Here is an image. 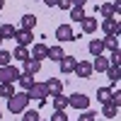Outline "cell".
<instances>
[{
	"label": "cell",
	"mask_w": 121,
	"mask_h": 121,
	"mask_svg": "<svg viewBox=\"0 0 121 121\" xmlns=\"http://www.w3.org/2000/svg\"><path fill=\"white\" fill-rule=\"evenodd\" d=\"M29 107V95L27 92H15L12 97H7V109L12 114H22Z\"/></svg>",
	"instance_id": "6da1fadb"
},
{
	"label": "cell",
	"mask_w": 121,
	"mask_h": 121,
	"mask_svg": "<svg viewBox=\"0 0 121 121\" xmlns=\"http://www.w3.org/2000/svg\"><path fill=\"white\" fill-rule=\"evenodd\" d=\"M27 95H29V99H36V102H46V99H48L46 85L44 82H36V80H34V85L27 90Z\"/></svg>",
	"instance_id": "7a4b0ae2"
},
{
	"label": "cell",
	"mask_w": 121,
	"mask_h": 121,
	"mask_svg": "<svg viewBox=\"0 0 121 121\" xmlns=\"http://www.w3.org/2000/svg\"><path fill=\"white\" fill-rule=\"evenodd\" d=\"M68 107L78 109V112H82V109H90V97H87V95H82V92H75V95H70V97H68Z\"/></svg>",
	"instance_id": "3957f363"
},
{
	"label": "cell",
	"mask_w": 121,
	"mask_h": 121,
	"mask_svg": "<svg viewBox=\"0 0 121 121\" xmlns=\"http://www.w3.org/2000/svg\"><path fill=\"white\" fill-rule=\"evenodd\" d=\"M22 75L19 70L10 63V65H0V82H17V78Z\"/></svg>",
	"instance_id": "277c9868"
},
{
	"label": "cell",
	"mask_w": 121,
	"mask_h": 121,
	"mask_svg": "<svg viewBox=\"0 0 121 121\" xmlns=\"http://www.w3.org/2000/svg\"><path fill=\"white\" fill-rule=\"evenodd\" d=\"M97 10L102 12L104 19H107V17H119V12H121V0H114V3H102Z\"/></svg>",
	"instance_id": "5b68a950"
},
{
	"label": "cell",
	"mask_w": 121,
	"mask_h": 121,
	"mask_svg": "<svg viewBox=\"0 0 121 121\" xmlns=\"http://www.w3.org/2000/svg\"><path fill=\"white\" fill-rule=\"evenodd\" d=\"M56 39H58V44H68V41H75L73 27H70V24H58V27H56Z\"/></svg>",
	"instance_id": "8992f818"
},
{
	"label": "cell",
	"mask_w": 121,
	"mask_h": 121,
	"mask_svg": "<svg viewBox=\"0 0 121 121\" xmlns=\"http://www.w3.org/2000/svg\"><path fill=\"white\" fill-rule=\"evenodd\" d=\"M102 29L107 36H119L121 34V24H119V17H107L102 22Z\"/></svg>",
	"instance_id": "52a82bcc"
},
{
	"label": "cell",
	"mask_w": 121,
	"mask_h": 121,
	"mask_svg": "<svg viewBox=\"0 0 121 121\" xmlns=\"http://www.w3.org/2000/svg\"><path fill=\"white\" fill-rule=\"evenodd\" d=\"M73 73L78 75V78H82V80H87V78H92V60H78L75 63V70Z\"/></svg>",
	"instance_id": "ba28073f"
},
{
	"label": "cell",
	"mask_w": 121,
	"mask_h": 121,
	"mask_svg": "<svg viewBox=\"0 0 121 121\" xmlns=\"http://www.w3.org/2000/svg\"><path fill=\"white\" fill-rule=\"evenodd\" d=\"M12 39L17 41V46H29L34 41V32H29V29H17Z\"/></svg>",
	"instance_id": "9c48e42d"
},
{
	"label": "cell",
	"mask_w": 121,
	"mask_h": 121,
	"mask_svg": "<svg viewBox=\"0 0 121 121\" xmlns=\"http://www.w3.org/2000/svg\"><path fill=\"white\" fill-rule=\"evenodd\" d=\"M44 85H46V92H48V97H56V95H60V92H63V82H60L58 78H48Z\"/></svg>",
	"instance_id": "30bf717a"
},
{
	"label": "cell",
	"mask_w": 121,
	"mask_h": 121,
	"mask_svg": "<svg viewBox=\"0 0 121 121\" xmlns=\"http://www.w3.org/2000/svg\"><path fill=\"white\" fill-rule=\"evenodd\" d=\"M58 63H60V73H63V75H70V73L75 70V63H78V60H75L73 56H63Z\"/></svg>",
	"instance_id": "8fae6325"
},
{
	"label": "cell",
	"mask_w": 121,
	"mask_h": 121,
	"mask_svg": "<svg viewBox=\"0 0 121 121\" xmlns=\"http://www.w3.org/2000/svg\"><path fill=\"white\" fill-rule=\"evenodd\" d=\"M39 70H41V60H36V58L29 56V58L24 60V70H22V73H27V75H36Z\"/></svg>",
	"instance_id": "7c38bea8"
},
{
	"label": "cell",
	"mask_w": 121,
	"mask_h": 121,
	"mask_svg": "<svg viewBox=\"0 0 121 121\" xmlns=\"http://www.w3.org/2000/svg\"><path fill=\"white\" fill-rule=\"evenodd\" d=\"M80 24H82V34H95V29L99 27V22H97L95 17H90V15H85V19Z\"/></svg>",
	"instance_id": "4fadbf2b"
},
{
	"label": "cell",
	"mask_w": 121,
	"mask_h": 121,
	"mask_svg": "<svg viewBox=\"0 0 121 121\" xmlns=\"http://www.w3.org/2000/svg\"><path fill=\"white\" fill-rule=\"evenodd\" d=\"M63 56H65V51H63V46H60V44L48 46V53H46V58H51V60H56V63H58V60L63 58Z\"/></svg>",
	"instance_id": "5bb4252c"
},
{
	"label": "cell",
	"mask_w": 121,
	"mask_h": 121,
	"mask_svg": "<svg viewBox=\"0 0 121 121\" xmlns=\"http://www.w3.org/2000/svg\"><path fill=\"white\" fill-rule=\"evenodd\" d=\"M107 68H109V58H104V56H95V60H92V70H95V73H104Z\"/></svg>",
	"instance_id": "9a60e30c"
},
{
	"label": "cell",
	"mask_w": 121,
	"mask_h": 121,
	"mask_svg": "<svg viewBox=\"0 0 121 121\" xmlns=\"http://www.w3.org/2000/svg\"><path fill=\"white\" fill-rule=\"evenodd\" d=\"M87 51L92 53V58H95V56H102V53H104V44H102V39H92V41H90V46H87Z\"/></svg>",
	"instance_id": "2e32d148"
},
{
	"label": "cell",
	"mask_w": 121,
	"mask_h": 121,
	"mask_svg": "<svg viewBox=\"0 0 121 121\" xmlns=\"http://www.w3.org/2000/svg\"><path fill=\"white\" fill-rule=\"evenodd\" d=\"M46 53H48V46L39 41V44H34V51L29 53V56H32V58H36V60H41V58H46Z\"/></svg>",
	"instance_id": "e0dca14e"
},
{
	"label": "cell",
	"mask_w": 121,
	"mask_h": 121,
	"mask_svg": "<svg viewBox=\"0 0 121 121\" xmlns=\"http://www.w3.org/2000/svg\"><path fill=\"white\" fill-rule=\"evenodd\" d=\"M102 116H107V119L119 116V107H116V104H112V102H104V104H102Z\"/></svg>",
	"instance_id": "ac0fdd59"
},
{
	"label": "cell",
	"mask_w": 121,
	"mask_h": 121,
	"mask_svg": "<svg viewBox=\"0 0 121 121\" xmlns=\"http://www.w3.org/2000/svg\"><path fill=\"white\" fill-rule=\"evenodd\" d=\"M17 82H19V87H22V92H27V90L34 85V75H27V73H22V75L17 78Z\"/></svg>",
	"instance_id": "d6986e66"
},
{
	"label": "cell",
	"mask_w": 121,
	"mask_h": 121,
	"mask_svg": "<svg viewBox=\"0 0 121 121\" xmlns=\"http://www.w3.org/2000/svg\"><path fill=\"white\" fill-rule=\"evenodd\" d=\"M19 24H22V29H29V32H34V27H36V17H34V15H22Z\"/></svg>",
	"instance_id": "ffe728a7"
},
{
	"label": "cell",
	"mask_w": 121,
	"mask_h": 121,
	"mask_svg": "<svg viewBox=\"0 0 121 121\" xmlns=\"http://www.w3.org/2000/svg\"><path fill=\"white\" fill-rule=\"evenodd\" d=\"M104 73H107V78H109V80H112V85H116V82H119V78H121V70H119V65H109V68L104 70Z\"/></svg>",
	"instance_id": "44dd1931"
},
{
	"label": "cell",
	"mask_w": 121,
	"mask_h": 121,
	"mask_svg": "<svg viewBox=\"0 0 121 121\" xmlns=\"http://www.w3.org/2000/svg\"><path fill=\"white\" fill-rule=\"evenodd\" d=\"M68 12H70V19H73V22H82V19H85V7H70L68 10Z\"/></svg>",
	"instance_id": "7402d4cb"
},
{
	"label": "cell",
	"mask_w": 121,
	"mask_h": 121,
	"mask_svg": "<svg viewBox=\"0 0 121 121\" xmlns=\"http://www.w3.org/2000/svg\"><path fill=\"white\" fill-rule=\"evenodd\" d=\"M12 58H15V60H22V63H24V60L29 58V51H27V46H15V51H12Z\"/></svg>",
	"instance_id": "603a6c76"
},
{
	"label": "cell",
	"mask_w": 121,
	"mask_h": 121,
	"mask_svg": "<svg viewBox=\"0 0 121 121\" xmlns=\"http://www.w3.org/2000/svg\"><path fill=\"white\" fill-rule=\"evenodd\" d=\"M102 44H104V51H107V48H109V51H116V48H119V36H104Z\"/></svg>",
	"instance_id": "cb8c5ba5"
},
{
	"label": "cell",
	"mask_w": 121,
	"mask_h": 121,
	"mask_svg": "<svg viewBox=\"0 0 121 121\" xmlns=\"http://www.w3.org/2000/svg\"><path fill=\"white\" fill-rule=\"evenodd\" d=\"M12 95H15V85L12 82H0V97L7 99V97H12Z\"/></svg>",
	"instance_id": "d4e9b609"
},
{
	"label": "cell",
	"mask_w": 121,
	"mask_h": 121,
	"mask_svg": "<svg viewBox=\"0 0 121 121\" xmlns=\"http://www.w3.org/2000/svg\"><path fill=\"white\" fill-rule=\"evenodd\" d=\"M15 32H17L15 24H10V22L0 27V36H3V39H12V36H15Z\"/></svg>",
	"instance_id": "484cf974"
},
{
	"label": "cell",
	"mask_w": 121,
	"mask_h": 121,
	"mask_svg": "<svg viewBox=\"0 0 121 121\" xmlns=\"http://www.w3.org/2000/svg\"><path fill=\"white\" fill-rule=\"evenodd\" d=\"M53 109H63V112L68 109V97H63V92L53 97Z\"/></svg>",
	"instance_id": "4316f807"
},
{
	"label": "cell",
	"mask_w": 121,
	"mask_h": 121,
	"mask_svg": "<svg viewBox=\"0 0 121 121\" xmlns=\"http://www.w3.org/2000/svg\"><path fill=\"white\" fill-rule=\"evenodd\" d=\"M109 97H112V87H99L97 90V99H99V102H109Z\"/></svg>",
	"instance_id": "83f0119b"
},
{
	"label": "cell",
	"mask_w": 121,
	"mask_h": 121,
	"mask_svg": "<svg viewBox=\"0 0 121 121\" xmlns=\"http://www.w3.org/2000/svg\"><path fill=\"white\" fill-rule=\"evenodd\" d=\"M97 116H99V114L95 112V109H92V112H90V109H82V114L78 116V121H95Z\"/></svg>",
	"instance_id": "f1b7e54d"
},
{
	"label": "cell",
	"mask_w": 121,
	"mask_h": 121,
	"mask_svg": "<svg viewBox=\"0 0 121 121\" xmlns=\"http://www.w3.org/2000/svg\"><path fill=\"white\" fill-rule=\"evenodd\" d=\"M22 121H39V112L36 109H24L22 112Z\"/></svg>",
	"instance_id": "f546056e"
},
{
	"label": "cell",
	"mask_w": 121,
	"mask_h": 121,
	"mask_svg": "<svg viewBox=\"0 0 121 121\" xmlns=\"http://www.w3.org/2000/svg\"><path fill=\"white\" fill-rule=\"evenodd\" d=\"M12 63V53L10 51H0V65H10Z\"/></svg>",
	"instance_id": "4dcf8cb0"
},
{
	"label": "cell",
	"mask_w": 121,
	"mask_h": 121,
	"mask_svg": "<svg viewBox=\"0 0 121 121\" xmlns=\"http://www.w3.org/2000/svg\"><path fill=\"white\" fill-rule=\"evenodd\" d=\"M51 121H68V116H65V112H63V109H56V112H53V116H51Z\"/></svg>",
	"instance_id": "1f68e13d"
},
{
	"label": "cell",
	"mask_w": 121,
	"mask_h": 121,
	"mask_svg": "<svg viewBox=\"0 0 121 121\" xmlns=\"http://www.w3.org/2000/svg\"><path fill=\"white\" fill-rule=\"evenodd\" d=\"M121 63V53H119V48L116 51H112V58H109V65H119Z\"/></svg>",
	"instance_id": "d6a6232c"
},
{
	"label": "cell",
	"mask_w": 121,
	"mask_h": 121,
	"mask_svg": "<svg viewBox=\"0 0 121 121\" xmlns=\"http://www.w3.org/2000/svg\"><path fill=\"white\" fill-rule=\"evenodd\" d=\"M56 7H60V10H70V7H73V3H70V0H58Z\"/></svg>",
	"instance_id": "836d02e7"
},
{
	"label": "cell",
	"mask_w": 121,
	"mask_h": 121,
	"mask_svg": "<svg viewBox=\"0 0 121 121\" xmlns=\"http://www.w3.org/2000/svg\"><path fill=\"white\" fill-rule=\"evenodd\" d=\"M70 3H73V7H85L87 0H70Z\"/></svg>",
	"instance_id": "e575fe53"
},
{
	"label": "cell",
	"mask_w": 121,
	"mask_h": 121,
	"mask_svg": "<svg viewBox=\"0 0 121 121\" xmlns=\"http://www.w3.org/2000/svg\"><path fill=\"white\" fill-rule=\"evenodd\" d=\"M44 3H46L48 7H56V5H58V0H44Z\"/></svg>",
	"instance_id": "d590c367"
},
{
	"label": "cell",
	"mask_w": 121,
	"mask_h": 121,
	"mask_svg": "<svg viewBox=\"0 0 121 121\" xmlns=\"http://www.w3.org/2000/svg\"><path fill=\"white\" fill-rule=\"evenodd\" d=\"M3 7H5V0H0V10H3Z\"/></svg>",
	"instance_id": "8d00e7d4"
},
{
	"label": "cell",
	"mask_w": 121,
	"mask_h": 121,
	"mask_svg": "<svg viewBox=\"0 0 121 121\" xmlns=\"http://www.w3.org/2000/svg\"><path fill=\"white\" fill-rule=\"evenodd\" d=\"M3 41H5V39H3V36H0V44H3Z\"/></svg>",
	"instance_id": "74e56055"
},
{
	"label": "cell",
	"mask_w": 121,
	"mask_h": 121,
	"mask_svg": "<svg viewBox=\"0 0 121 121\" xmlns=\"http://www.w3.org/2000/svg\"><path fill=\"white\" fill-rule=\"evenodd\" d=\"M0 119H3V112H0Z\"/></svg>",
	"instance_id": "f35d334b"
},
{
	"label": "cell",
	"mask_w": 121,
	"mask_h": 121,
	"mask_svg": "<svg viewBox=\"0 0 121 121\" xmlns=\"http://www.w3.org/2000/svg\"><path fill=\"white\" fill-rule=\"evenodd\" d=\"M95 121H102V119H95Z\"/></svg>",
	"instance_id": "ab89813d"
},
{
	"label": "cell",
	"mask_w": 121,
	"mask_h": 121,
	"mask_svg": "<svg viewBox=\"0 0 121 121\" xmlns=\"http://www.w3.org/2000/svg\"><path fill=\"white\" fill-rule=\"evenodd\" d=\"M39 121H41V119H39Z\"/></svg>",
	"instance_id": "60d3db41"
},
{
	"label": "cell",
	"mask_w": 121,
	"mask_h": 121,
	"mask_svg": "<svg viewBox=\"0 0 121 121\" xmlns=\"http://www.w3.org/2000/svg\"><path fill=\"white\" fill-rule=\"evenodd\" d=\"M68 121H70V119H68Z\"/></svg>",
	"instance_id": "b9f144b4"
}]
</instances>
